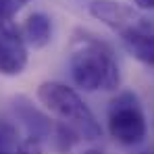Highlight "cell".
I'll return each instance as SVG.
<instances>
[{"instance_id":"cell-1","label":"cell","mask_w":154,"mask_h":154,"mask_svg":"<svg viewBox=\"0 0 154 154\" xmlns=\"http://www.w3.org/2000/svg\"><path fill=\"white\" fill-rule=\"evenodd\" d=\"M69 73L83 92H112L121 83V71L110 46L88 31H77L69 52Z\"/></svg>"},{"instance_id":"cell-2","label":"cell","mask_w":154,"mask_h":154,"mask_svg":"<svg viewBox=\"0 0 154 154\" xmlns=\"http://www.w3.org/2000/svg\"><path fill=\"white\" fill-rule=\"evenodd\" d=\"M38 100L63 123H69L71 127H75L81 137H85V140L102 137V127L96 121L94 112L83 102V98L67 83L44 81L38 88Z\"/></svg>"},{"instance_id":"cell-3","label":"cell","mask_w":154,"mask_h":154,"mask_svg":"<svg viewBox=\"0 0 154 154\" xmlns=\"http://www.w3.org/2000/svg\"><path fill=\"white\" fill-rule=\"evenodd\" d=\"M106 125L110 137L123 146H135L146 137V117L133 92H121L110 100Z\"/></svg>"},{"instance_id":"cell-4","label":"cell","mask_w":154,"mask_h":154,"mask_svg":"<svg viewBox=\"0 0 154 154\" xmlns=\"http://www.w3.org/2000/svg\"><path fill=\"white\" fill-rule=\"evenodd\" d=\"M27 42L17 25L0 31V75H21L27 67Z\"/></svg>"},{"instance_id":"cell-5","label":"cell","mask_w":154,"mask_h":154,"mask_svg":"<svg viewBox=\"0 0 154 154\" xmlns=\"http://www.w3.org/2000/svg\"><path fill=\"white\" fill-rule=\"evenodd\" d=\"M119 35H121L123 46L135 60L148 67H154V31L148 27V23H144V19L125 27Z\"/></svg>"},{"instance_id":"cell-6","label":"cell","mask_w":154,"mask_h":154,"mask_svg":"<svg viewBox=\"0 0 154 154\" xmlns=\"http://www.w3.org/2000/svg\"><path fill=\"white\" fill-rule=\"evenodd\" d=\"M88 11H90V15L94 19L102 21L106 27H110V29H115L119 33L125 27L140 21L131 6L123 4V2H117V0H92Z\"/></svg>"},{"instance_id":"cell-7","label":"cell","mask_w":154,"mask_h":154,"mask_svg":"<svg viewBox=\"0 0 154 154\" xmlns=\"http://www.w3.org/2000/svg\"><path fill=\"white\" fill-rule=\"evenodd\" d=\"M13 108H15L17 119L25 125L29 137H33V140H42V137H48V135L52 133V127H54V125L50 123V119H48L44 112H40V110L29 102L27 98H23V96L15 98Z\"/></svg>"},{"instance_id":"cell-8","label":"cell","mask_w":154,"mask_h":154,"mask_svg":"<svg viewBox=\"0 0 154 154\" xmlns=\"http://www.w3.org/2000/svg\"><path fill=\"white\" fill-rule=\"evenodd\" d=\"M21 33L25 38L27 46L31 48H44L52 42V19L46 13H31L25 19V23L21 27Z\"/></svg>"},{"instance_id":"cell-9","label":"cell","mask_w":154,"mask_h":154,"mask_svg":"<svg viewBox=\"0 0 154 154\" xmlns=\"http://www.w3.org/2000/svg\"><path fill=\"white\" fill-rule=\"evenodd\" d=\"M31 0H0V31L6 29V27L15 25L13 23V17L23 8L27 6Z\"/></svg>"},{"instance_id":"cell-10","label":"cell","mask_w":154,"mask_h":154,"mask_svg":"<svg viewBox=\"0 0 154 154\" xmlns=\"http://www.w3.org/2000/svg\"><path fill=\"white\" fill-rule=\"evenodd\" d=\"M15 137H17V131L15 127H11L8 123H4V121H0V148H8V146H13L15 144Z\"/></svg>"},{"instance_id":"cell-11","label":"cell","mask_w":154,"mask_h":154,"mask_svg":"<svg viewBox=\"0 0 154 154\" xmlns=\"http://www.w3.org/2000/svg\"><path fill=\"white\" fill-rule=\"evenodd\" d=\"M133 4L140 11H154V0H133Z\"/></svg>"},{"instance_id":"cell-12","label":"cell","mask_w":154,"mask_h":154,"mask_svg":"<svg viewBox=\"0 0 154 154\" xmlns=\"http://www.w3.org/2000/svg\"><path fill=\"white\" fill-rule=\"evenodd\" d=\"M83 154H104V152H102V150H96V148H88Z\"/></svg>"},{"instance_id":"cell-13","label":"cell","mask_w":154,"mask_h":154,"mask_svg":"<svg viewBox=\"0 0 154 154\" xmlns=\"http://www.w3.org/2000/svg\"><path fill=\"white\" fill-rule=\"evenodd\" d=\"M0 154H15V152H8V150H4V148H0Z\"/></svg>"},{"instance_id":"cell-14","label":"cell","mask_w":154,"mask_h":154,"mask_svg":"<svg viewBox=\"0 0 154 154\" xmlns=\"http://www.w3.org/2000/svg\"><path fill=\"white\" fill-rule=\"evenodd\" d=\"M140 154H154V150H144V152H140Z\"/></svg>"}]
</instances>
